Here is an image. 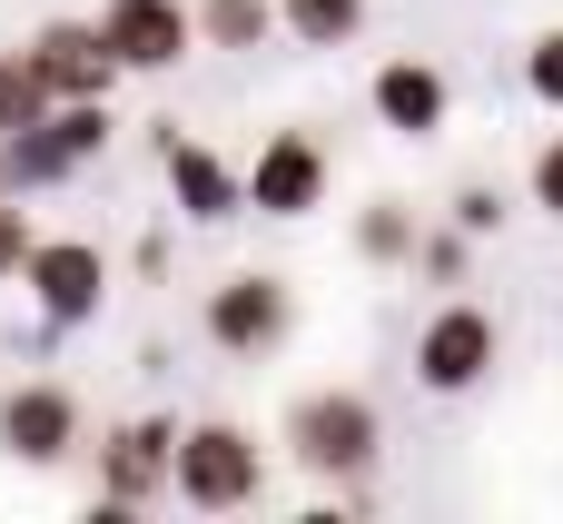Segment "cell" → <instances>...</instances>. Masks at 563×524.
Returning a JSON list of instances; mask_svg holds the SVG:
<instances>
[{
    "instance_id": "cell-1",
    "label": "cell",
    "mask_w": 563,
    "mask_h": 524,
    "mask_svg": "<svg viewBox=\"0 0 563 524\" xmlns=\"http://www.w3.org/2000/svg\"><path fill=\"white\" fill-rule=\"evenodd\" d=\"M287 456H297L307 476H327V485H366L376 456H386L376 396H366V386H317V396H297V406H287Z\"/></svg>"
},
{
    "instance_id": "cell-2",
    "label": "cell",
    "mask_w": 563,
    "mask_h": 524,
    "mask_svg": "<svg viewBox=\"0 0 563 524\" xmlns=\"http://www.w3.org/2000/svg\"><path fill=\"white\" fill-rule=\"evenodd\" d=\"M168 495H178L188 515H238V505H257V495H267V456H257V436L228 426V416L178 426V446H168Z\"/></svg>"
},
{
    "instance_id": "cell-3",
    "label": "cell",
    "mask_w": 563,
    "mask_h": 524,
    "mask_svg": "<svg viewBox=\"0 0 563 524\" xmlns=\"http://www.w3.org/2000/svg\"><path fill=\"white\" fill-rule=\"evenodd\" d=\"M198 327H208V347H218V357L267 367V357L297 337V287H287L277 268H238V277H218V287H208Z\"/></svg>"
},
{
    "instance_id": "cell-4",
    "label": "cell",
    "mask_w": 563,
    "mask_h": 524,
    "mask_svg": "<svg viewBox=\"0 0 563 524\" xmlns=\"http://www.w3.org/2000/svg\"><path fill=\"white\" fill-rule=\"evenodd\" d=\"M495 357H505V327H495L485 307H465V297L416 327V386H426V396H475V386L495 376Z\"/></svg>"
},
{
    "instance_id": "cell-5",
    "label": "cell",
    "mask_w": 563,
    "mask_h": 524,
    "mask_svg": "<svg viewBox=\"0 0 563 524\" xmlns=\"http://www.w3.org/2000/svg\"><path fill=\"white\" fill-rule=\"evenodd\" d=\"M20 287H30V307H40V327H89V317L109 307V258H99L89 238H30Z\"/></svg>"
},
{
    "instance_id": "cell-6",
    "label": "cell",
    "mask_w": 563,
    "mask_h": 524,
    "mask_svg": "<svg viewBox=\"0 0 563 524\" xmlns=\"http://www.w3.org/2000/svg\"><path fill=\"white\" fill-rule=\"evenodd\" d=\"M238 208H257V218H307V208H327V149H317V129H277V139L238 168Z\"/></svg>"
},
{
    "instance_id": "cell-7",
    "label": "cell",
    "mask_w": 563,
    "mask_h": 524,
    "mask_svg": "<svg viewBox=\"0 0 563 524\" xmlns=\"http://www.w3.org/2000/svg\"><path fill=\"white\" fill-rule=\"evenodd\" d=\"M89 30H99V50L119 59V79H129V69H139V79H158V69H178V59L198 50L188 0H109Z\"/></svg>"
},
{
    "instance_id": "cell-8",
    "label": "cell",
    "mask_w": 563,
    "mask_h": 524,
    "mask_svg": "<svg viewBox=\"0 0 563 524\" xmlns=\"http://www.w3.org/2000/svg\"><path fill=\"white\" fill-rule=\"evenodd\" d=\"M168 446H178L168 416H129V426H109V436H99V505H119V515L158 505V495H168Z\"/></svg>"
},
{
    "instance_id": "cell-9",
    "label": "cell",
    "mask_w": 563,
    "mask_h": 524,
    "mask_svg": "<svg viewBox=\"0 0 563 524\" xmlns=\"http://www.w3.org/2000/svg\"><path fill=\"white\" fill-rule=\"evenodd\" d=\"M366 109H376L396 139H445V119H455V79H445L435 59H386V69L366 79Z\"/></svg>"
},
{
    "instance_id": "cell-10",
    "label": "cell",
    "mask_w": 563,
    "mask_h": 524,
    "mask_svg": "<svg viewBox=\"0 0 563 524\" xmlns=\"http://www.w3.org/2000/svg\"><path fill=\"white\" fill-rule=\"evenodd\" d=\"M0 446H10L20 466H59V456L79 446V396L49 386V376L10 386V396H0Z\"/></svg>"
},
{
    "instance_id": "cell-11",
    "label": "cell",
    "mask_w": 563,
    "mask_h": 524,
    "mask_svg": "<svg viewBox=\"0 0 563 524\" xmlns=\"http://www.w3.org/2000/svg\"><path fill=\"white\" fill-rule=\"evenodd\" d=\"M30 69H40L49 99H109V89H119V59L99 50L89 20H49V30L30 40Z\"/></svg>"
},
{
    "instance_id": "cell-12",
    "label": "cell",
    "mask_w": 563,
    "mask_h": 524,
    "mask_svg": "<svg viewBox=\"0 0 563 524\" xmlns=\"http://www.w3.org/2000/svg\"><path fill=\"white\" fill-rule=\"evenodd\" d=\"M158 168H168V188H178V208H188L198 228H228V218H238V168H228L208 139H188L178 119L158 129Z\"/></svg>"
},
{
    "instance_id": "cell-13",
    "label": "cell",
    "mask_w": 563,
    "mask_h": 524,
    "mask_svg": "<svg viewBox=\"0 0 563 524\" xmlns=\"http://www.w3.org/2000/svg\"><path fill=\"white\" fill-rule=\"evenodd\" d=\"M188 30L208 50H267L277 40V0H188Z\"/></svg>"
},
{
    "instance_id": "cell-14",
    "label": "cell",
    "mask_w": 563,
    "mask_h": 524,
    "mask_svg": "<svg viewBox=\"0 0 563 524\" xmlns=\"http://www.w3.org/2000/svg\"><path fill=\"white\" fill-rule=\"evenodd\" d=\"M277 30H287L297 50H356L366 0H277Z\"/></svg>"
},
{
    "instance_id": "cell-15",
    "label": "cell",
    "mask_w": 563,
    "mask_h": 524,
    "mask_svg": "<svg viewBox=\"0 0 563 524\" xmlns=\"http://www.w3.org/2000/svg\"><path fill=\"white\" fill-rule=\"evenodd\" d=\"M59 178H69V159L49 149V129H0V188H10V198L59 188Z\"/></svg>"
},
{
    "instance_id": "cell-16",
    "label": "cell",
    "mask_w": 563,
    "mask_h": 524,
    "mask_svg": "<svg viewBox=\"0 0 563 524\" xmlns=\"http://www.w3.org/2000/svg\"><path fill=\"white\" fill-rule=\"evenodd\" d=\"M406 248H416V208L406 198H366L356 208V258L366 268H406Z\"/></svg>"
},
{
    "instance_id": "cell-17",
    "label": "cell",
    "mask_w": 563,
    "mask_h": 524,
    "mask_svg": "<svg viewBox=\"0 0 563 524\" xmlns=\"http://www.w3.org/2000/svg\"><path fill=\"white\" fill-rule=\"evenodd\" d=\"M406 268H426L435 287H465V268H475V238L445 218V228H416V248H406Z\"/></svg>"
},
{
    "instance_id": "cell-18",
    "label": "cell",
    "mask_w": 563,
    "mask_h": 524,
    "mask_svg": "<svg viewBox=\"0 0 563 524\" xmlns=\"http://www.w3.org/2000/svg\"><path fill=\"white\" fill-rule=\"evenodd\" d=\"M49 119V89L30 69V50H0V129H40Z\"/></svg>"
},
{
    "instance_id": "cell-19",
    "label": "cell",
    "mask_w": 563,
    "mask_h": 524,
    "mask_svg": "<svg viewBox=\"0 0 563 524\" xmlns=\"http://www.w3.org/2000/svg\"><path fill=\"white\" fill-rule=\"evenodd\" d=\"M525 89H534L544 109H563V20H554V30H534V50H525Z\"/></svg>"
},
{
    "instance_id": "cell-20",
    "label": "cell",
    "mask_w": 563,
    "mask_h": 524,
    "mask_svg": "<svg viewBox=\"0 0 563 524\" xmlns=\"http://www.w3.org/2000/svg\"><path fill=\"white\" fill-rule=\"evenodd\" d=\"M505 218H515V208H505V188H485V178H465V188H455V228H465V238H495Z\"/></svg>"
},
{
    "instance_id": "cell-21",
    "label": "cell",
    "mask_w": 563,
    "mask_h": 524,
    "mask_svg": "<svg viewBox=\"0 0 563 524\" xmlns=\"http://www.w3.org/2000/svg\"><path fill=\"white\" fill-rule=\"evenodd\" d=\"M525 198H534L544 218H563V139H544V149H534V168H525Z\"/></svg>"
},
{
    "instance_id": "cell-22",
    "label": "cell",
    "mask_w": 563,
    "mask_h": 524,
    "mask_svg": "<svg viewBox=\"0 0 563 524\" xmlns=\"http://www.w3.org/2000/svg\"><path fill=\"white\" fill-rule=\"evenodd\" d=\"M30 238H40V228H30V208H20V198L0 188V277H20V258H30Z\"/></svg>"
}]
</instances>
